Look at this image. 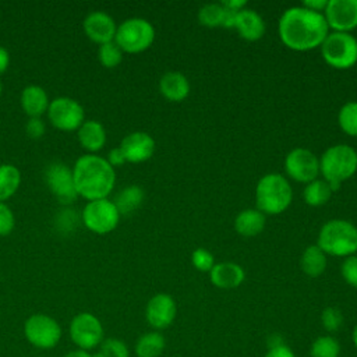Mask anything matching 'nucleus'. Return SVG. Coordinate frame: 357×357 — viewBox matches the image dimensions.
I'll list each match as a JSON object with an SVG mask.
<instances>
[{"label":"nucleus","instance_id":"obj_23","mask_svg":"<svg viewBox=\"0 0 357 357\" xmlns=\"http://www.w3.org/2000/svg\"><path fill=\"white\" fill-rule=\"evenodd\" d=\"M50 100L40 85H28L21 93V107L29 117H40L47 113Z\"/></svg>","mask_w":357,"mask_h":357},{"label":"nucleus","instance_id":"obj_9","mask_svg":"<svg viewBox=\"0 0 357 357\" xmlns=\"http://www.w3.org/2000/svg\"><path fill=\"white\" fill-rule=\"evenodd\" d=\"M24 333L31 344L39 349H52L61 337V328L54 318L46 314H33L25 321Z\"/></svg>","mask_w":357,"mask_h":357},{"label":"nucleus","instance_id":"obj_38","mask_svg":"<svg viewBox=\"0 0 357 357\" xmlns=\"http://www.w3.org/2000/svg\"><path fill=\"white\" fill-rule=\"evenodd\" d=\"M45 123L40 117H29V120L26 121V126H25V131L28 134L29 138H33V139H38L40 138L43 134H45Z\"/></svg>","mask_w":357,"mask_h":357},{"label":"nucleus","instance_id":"obj_43","mask_svg":"<svg viewBox=\"0 0 357 357\" xmlns=\"http://www.w3.org/2000/svg\"><path fill=\"white\" fill-rule=\"evenodd\" d=\"M10 66V54L6 47L0 46V75L8 68Z\"/></svg>","mask_w":357,"mask_h":357},{"label":"nucleus","instance_id":"obj_33","mask_svg":"<svg viewBox=\"0 0 357 357\" xmlns=\"http://www.w3.org/2000/svg\"><path fill=\"white\" fill-rule=\"evenodd\" d=\"M102 357H128V347L120 339L110 337L100 343V350L98 351Z\"/></svg>","mask_w":357,"mask_h":357},{"label":"nucleus","instance_id":"obj_42","mask_svg":"<svg viewBox=\"0 0 357 357\" xmlns=\"http://www.w3.org/2000/svg\"><path fill=\"white\" fill-rule=\"evenodd\" d=\"M222 4H223L226 8H229V10L237 13V11L245 8L247 1H245V0H223Z\"/></svg>","mask_w":357,"mask_h":357},{"label":"nucleus","instance_id":"obj_24","mask_svg":"<svg viewBox=\"0 0 357 357\" xmlns=\"http://www.w3.org/2000/svg\"><path fill=\"white\" fill-rule=\"evenodd\" d=\"M265 222V215L259 209L247 208L237 213L234 219V229L244 237H254L264 230Z\"/></svg>","mask_w":357,"mask_h":357},{"label":"nucleus","instance_id":"obj_26","mask_svg":"<svg viewBox=\"0 0 357 357\" xmlns=\"http://www.w3.org/2000/svg\"><path fill=\"white\" fill-rule=\"evenodd\" d=\"M144 190L139 185L131 184L124 187L114 198V205L120 215H128L132 213L144 201Z\"/></svg>","mask_w":357,"mask_h":357},{"label":"nucleus","instance_id":"obj_11","mask_svg":"<svg viewBox=\"0 0 357 357\" xmlns=\"http://www.w3.org/2000/svg\"><path fill=\"white\" fill-rule=\"evenodd\" d=\"M45 181L50 192L57 198L60 204H73L78 194L74 184L73 169L63 162H52L45 170Z\"/></svg>","mask_w":357,"mask_h":357},{"label":"nucleus","instance_id":"obj_13","mask_svg":"<svg viewBox=\"0 0 357 357\" xmlns=\"http://www.w3.org/2000/svg\"><path fill=\"white\" fill-rule=\"evenodd\" d=\"M70 336L81 350H89L103 342V326L93 314L81 312L70 324Z\"/></svg>","mask_w":357,"mask_h":357},{"label":"nucleus","instance_id":"obj_15","mask_svg":"<svg viewBox=\"0 0 357 357\" xmlns=\"http://www.w3.org/2000/svg\"><path fill=\"white\" fill-rule=\"evenodd\" d=\"M176 312V301L170 294L166 293H158L151 297L145 308L146 321L155 329L167 328L174 321Z\"/></svg>","mask_w":357,"mask_h":357},{"label":"nucleus","instance_id":"obj_21","mask_svg":"<svg viewBox=\"0 0 357 357\" xmlns=\"http://www.w3.org/2000/svg\"><path fill=\"white\" fill-rule=\"evenodd\" d=\"M159 91L172 102L184 100L190 93L188 78L180 71H167L159 79Z\"/></svg>","mask_w":357,"mask_h":357},{"label":"nucleus","instance_id":"obj_18","mask_svg":"<svg viewBox=\"0 0 357 357\" xmlns=\"http://www.w3.org/2000/svg\"><path fill=\"white\" fill-rule=\"evenodd\" d=\"M209 278L212 284L219 289H234L244 282L245 272L238 264L225 261L213 265Z\"/></svg>","mask_w":357,"mask_h":357},{"label":"nucleus","instance_id":"obj_34","mask_svg":"<svg viewBox=\"0 0 357 357\" xmlns=\"http://www.w3.org/2000/svg\"><path fill=\"white\" fill-rule=\"evenodd\" d=\"M321 322L328 332H336L343 325V314L336 307H326L321 314Z\"/></svg>","mask_w":357,"mask_h":357},{"label":"nucleus","instance_id":"obj_16","mask_svg":"<svg viewBox=\"0 0 357 357\" xmlns=\"http://www.w3.org/2000/svg\"><path fill=\"white\" fill-rule=\"evenodd\" d=\"M85 35L99 46L114 40L117 25L112 15L105 11H92L84 20Z\"/></svg>","mask_w":357,"mask_h":357},{"label":"nucleus","instance_id":"obj_7","mask_svg":"<svg viewBox=\"0 0 357 357\" xmlns=\"http://www.w3.org/2000/svg\"><path fill=\"white\" fill-rule=\"evenodd\" d=\"M155 40L153 25L141 17L124 20L116 31L114 42L123 52L139 53L146 50Z\"/></svg>","mask_w":357,"mask_h":357},{"label":"nucleus","instance_id":"obj_19","mask_svg":"<svg viewBox=\"0 0 357 357\" xmlns=\"http://www.w3.org/2000/svg\"><path fill=\"white\" fill-rule=\"evenodd\" d=\"M234 28L240 36L247 40H258L265 33V21L261 14L252 8H243L237 11Z\"/></svg>","mask_w":357,"mask_h":357},{"label":"nucleus","instance_id":"obj_10","mask_svg":"<svg viewBox=\"0 0 357 357\" xmlns=\"http://www.w3.org/2000/svg\"><path fill=\"white\" fill-rule=\"evenodd\" d=\"M47 117L52 126L61 131H75L85 121L84 107L68 96L53 99L47 109Z\"/></svg>","mask_w":357,"mask_h":357},{"label":"nucleus","instance_id":"obj_6","mask_svg":"<svg viewBox=\"0 0 357 357\" xmlns=\"http://www.w3.org/2000/svg\"><path fill=\"white\" fill-rule=\"evenodd\" d=\"M319 47L324 60L333 68L346 70L357 63V39L350 32L332 31Z\"/></svg>","mask_w":357,"mask_h":357},{"label":"nucleus","instance_id":"obj_1","mask_svg":"<svg viewBox=\"0 0 357 357\" xmlns=\"http://www.w3.org/2000/svg\"><path fill=\"white\" fill-rule=\"evenodd\" d=\"M278 32L284 46L304 52L321 46L329 33V26L324 13L294 6L280 15Z\"/></svg>","mask_w":357,"mask_h":357},{"label":"nucleus","instance_id":"obj_14","mask_svg":"<svg viewBox=\"0 0 357 357\" xmlns=\"http://www.w3.org/2000/svg\"><path fill=\"white\" fill-rule=\"evenodd\" d=\"M324 17L333 31L350 32L357 26V0H328Z\"/></svg>","mask_w":357,"mask_h":357},{"label":"nucleus","instance_id":"obj_27","mask_svg":"<svg viewBox=\"0 0 357 357\" xmlns=\"http://www.w3.org/2000/svg\"><path fill=\"white\" fill-rule=\"evenodd\" d=\"M21 184L20 170L10 163L0 165V202L11 198Z\"/></svg>","mask_w":357,"mask_h":357},{"label":"nucleus","instance_id":"obj_45","mask_svg":"<svg viewBox=\"0 0 357 357\" xmlns=\"http://www.w3.org/2000/svg\"><path fill=\"white\" fill-rule=\"evenodd\" d=\"M351 339H353V343H354V346L357 347V325L354 326V329H353V333H351Z\"/></svg>","mask_w":357,"mask_h":357},{"label":"nucleus","instance_id":"obj_35","mask_svg":"<svg viewBox=\"0 0 357 357\" xmlns=\"http://www.w3.org/2000/svg\"><path fill=\"white\" fill-rule=\"evenodd\" d=\"M191 262L194 265L195 269L201 271V272H211V269L215 265V258L212 255L211 251H208L206 248H195L191 254Z\"/></svg>","mask_w":357,"mask_h":357},{"label":"nucleus","instance_id":"obj_5","mask_svg":"<svg viewBox=\"0 0 357 357\" xmlns=\"http://www.w3.org/2000/svg\"><path fill=\"white\" fill-rule=\"evenodd\" d=\"M357 170V152L347 144H336L325 149L319 158V173L328 183L340 184Z\"/></svg>","mask_w":357,"mask_h":357},{"label":"nucleus","instance_id":"obj_28","mask_svg":"<svg viewBox=\"0 0 357 357\" xmlns=\"http://www.w3.org/2000/svg\"><path fill=\"white\" fill-rule=\"evenodd\" d=\"M332 188L326 180L315 178L310 181L303 190V198L305 204L311 206H321L329 201L332 197Z\"/></svg>","mask_w":357,"mask_h":357},{"label":"nucleus","instance_id":"obj_4","mask_svg":"<svg viewBox=\"0 0 357 357\" xmlns=\"http://www.w3.org/2000/svg\"><path fill=\"white\" fill-rule=\"evenodd\" d=\"M317 245L329 255H354L357 252V226L346 219H331L321 227Z\"/></svg>","mask_w":357,"mask_h":357},{"label":"nucleus","instance_id":"obj_44","mask_svg":"<svg viewBox=\"0 0 357 357\" xmlns=\"http://www.w3.org/2000/svg\"><path fill=\"white\" fill-rule=\"evenodd\" d=\"M64 357H93V354L88 353L86 350H74V351H70L67 353Z\"/></svg>","mask_w":357,"mask_h":357},{"label":"nucleus","instance_id":"obj_25","mask_svg":"<svg viewBox=\"0 0 357 357\" xmlns=\"http://www.w3.org/2000/svg\"><path fill=\"white\" fill-rule=\"evenodd\" d=\"M300 265L305 275L311 278H317L322 275L326 268V254L317 244L308 245L303 251Z\"/></svg>","mask_w":357,"mask_h":357},{"label":"nucleus","instance_id":"obj_40","mask_svg":"<svg viewBox=\"0 0 357 357\" xmlns=\"http://www.w3.org/2000/svg\"><path fill=\"white\" fill-rule=\"evenodd\" d=\"M106 160H107L113 167L121 166V165H124V163L127 162V160H126V156H124V153H123V151L120 149V146L110 149L109 153H107Z\"/></svg>","mask_w":357,"mask_h":357},{"label":"nucleus","instance_id":"obj_31","mask_svg":"<svg viewBox=\"0 0 357 357\" xmlns=\"http://www.w3.org/2000/svg\"><path fill=\"white\" fill-rule=\"evenodd\" d=\"M337 121L340 128L351 135V137H357V102L356 100H350L346 102L337 114Z\"/></svg>","mask_w":357,"mask_h":357},{"label":"nucleus","instance_id":"obj_30","mask_svg":"<svg viewBox=\"0 0 357 357\" xmlns=\"http://www.w3.org/2000/svg\"><path fill=\"white\" fill-rule=\"evenodd\" d=\"M311 357H339L340 344L336 337L331 335L317 337L310 349Z\"/></svg>","mask_w":357,"mask_h":357},{"label":"nucleus","instance_id":"obj_20","mask_svg":"<svg viewBox=\"0 0 357 357\" xmlns=\"http://www.w3.org/2000/svg\"><path fill=\"white\" fill-rule=\"evenodd\" d=\"M236 11L226 8L222 3H208L198 10V21L205 26L234 28Z\"/></svg>","mask_w":357,"mask_h":357},{"label":"nucleus","instance_id":"obj_22","mask_svg":"<svg viewBox=\"0 0 357 357\" xmlns=\"http://www.w3.org/2000/svg\"><path fill=\"white\" fill-rule=\"evenodd\" d=\"M78 142L89 153L100 151L106 144V130L98 120H85L77 130Z\"/></svg>","mask_w":357,"mask_h":357},{"label":"nucleus","instance_id":"obj_36","mask_svg":"<svg viewBox=\"0 0 357 357\" xmlns=\"http://www.w3.org/2000/svg\"><path fill=\"white\" fill-rule=\"evenodd\" d=\"M340 273L346 283L357 287V255L346 257L340 266Z\"/></svg>","mask_w":357,"mask_h":357},{"label":"nucleus","instance_id":"obj_46","mask_svg":"<svg viewBox=\"0 0 357 357\" xmlns=\"http://www.w3.org/2000/svg\"><path fill=\"white\" fill-rule=\"evenodd\" d=\"M1 91H3V85H1V82H0V95H1Z\"/></svg>","mask_w":357,"mask_h":357},{"label":"nucleus","instance_id":"obj_37","mask_svg":"<svg viewBox=\"0 0 357 357\" xmlns=\"http://www.w3.org/2000/svg\"><path fill=\"white\" fill-rule=\"evenodd\" d=\"M14 225L15 218L11 208L7 204L0 202V236L10 234L14 229Z\"/></svg>","mask_w":357,"mask_h":357},{"label":"nucleus","instance_id":"obj_2","mask_svg":"<svg viewBox=\"0 0 357 357\" xmlns=\"http://www.w3.org/2000/svg\"><path fill=\"white\" fill-rule=\"evenodd\" d=\"M77 194L88 201L107 198L116 184L114 167L96 153L79 156L73 166Z\"/></svg>","mask_w":357,"mask_h":357},{"label":"nucleus","instance_id":"obj_8","mask_svg":"<svg viewBox=\"0 0 357 357\" xmlns=\"http://www.w3.org/2000/svg\"><path fill=\"white\" fill-rule=\"evenodd\" d=\"M120 212L109 198L88 201L82 209L81 220L84 226L95 234L113 231L120 222Z\"/></svg>","mask_w":357,"mask_h":357},{"label":"nucleus","instance_id":"obj_32","mask_svg":"<svg viewBox=\"0 0 357 357\" xmlns=\"http://www.w3.org/2000/svg\"><path fill=\"white\" fill-rule=\"evenodd\" d=\"M123 53L124 52L120 49V46L112 40L99 46L98 59L103 67L114 68L123 61Z\"/></svg>","mask_w":357,"mask_h":357},{"label":"nucleus","instance_id":"obj_12","mask_svg":"<svg viewBox=\"0 0 357 357\" xmlns=\"http://www.w3.org/2000/svg\"><path fill=\"white\" fill-rule=\"evenodd\" d=\"M284 170L293 180L308 184L318 178L319 159L307 148H294L284 158Z\"/></svg>","mask_w":357,"mask_h":357},{"label":"nucleus","instance_id":"obj_3","mask_svg":"<svg viewBox=\"0 0 357 357\" xmlns=\"http://www.w3.org/2000/svg\"><path fill=\"white\" fill-rule=\"evenodd\" d=\"M293 199V190L289 180L280 173L262 176L255 187L257 209L264 215H279L284 212Z\"/></svg>","mask_w":357,"mask_h":357},{"label":"nucleus","instance_id":"obj_17","mask_svg":"<svg viewBox=\"0 0 357 357\" xmlns=\"http://www.w3.org/2000/svg\"><path fill=\"white\" fill-rule=\"evenodd\" d=\"M120 149L123 151L127 162L141 163L153 155L155 139L145 131H134L121 139Z\"/></svg>","mask_w":357,"mask_h":357},{"label":"nucleus","instance_id":"obj_29","mask_svg":"<svg viewBox=\"0 0 357 357\" xmlns=\"http://www.w3.org/2000/svg\"><path fill=\"white\" fill-rule=\"evenodd\" d=\"M165 349V337L159 332L144 333L135 344L138 357H159Z\"/></svg>","mask_w":357,"mask_h":357},{"label":"nucleus","instance_id":"obj_39","mask_svg":"<svg viewBox=\"0 0 357 357\" xmlns=\"http://www.w3.org/2000/svg\"><path fill=\"white\" fill-rule=\"evenodd\" d=\"M264 357H296V354L290 347L282 343L278 346H272Z\"/></svg>","mask_w":357,"mask_h":357},{"label":"nucleus","instance_id":"obj_41","mask_svg":"<svg viewBox=\"0 0 357 357\" xmlns=\"http://www.w3.org/2000/svg\"><path fill=\"white\" fill-rule=\"evenodd\" d=\"M328 0H304L301 6H304L308 10L312 11H318V13H324L326 8Z\"/></svg>","mask_w":357,"mask_h":357}]
</instances>
